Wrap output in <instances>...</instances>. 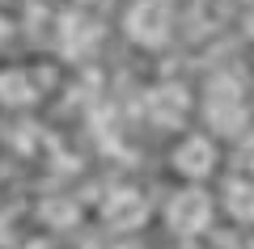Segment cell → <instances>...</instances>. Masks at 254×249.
I'll return each mask as SVG.
<instances>
[{
  "instance_id": "6da1fadb",
  "label": "cell",
  "mask_w": 254,
  "mask_h": 249,
  "mask_svg": "<svg viewBox=\"0 0 254 249\" xmlns=\"http://www.w3.org/2000/svg\"><path fill=\"white\" fill-rule=\"evenodd\" d=\"M246 98H242V85L229 76L208 80V93H203V118L216 135H246Z\"/></svg>"
},
{
  "instance_id": "7a4b0ae2",
  "label": "cell",
  "mask_w": 254,
  "mask_h": 249,
  "mask_svg": "<svg viewBox=\"0 0 254 249\" xmlns=\"http://www.w3.org/2000/svg\"><path fill=\"white\" fill-rule=\"evenodd\" d=\"M216 220V199L199 186H187L165 203V224L174 237H203Z\"/></svg>"
},
{
  "instance_id": "3957f363",
  "label": "cell",
  "mask_w": 254,
  "mask_h": 249,
  "mask_svg": "<svg viewBox=\"0 0 254 249\" xmlns=\"http://www.w3.org/2000/svg\"><path fill=\"white\" fill-rule=\"evenodd\" d=\"M123 26H127V38H131V43L161 47L165 38H170V30H174V13H170L165 0H131Z\"/></svg>"
},
{
  "instance_id": "277c9868",
  "label": "cell",
  "mask_w": 254,
  "mask_h": 249,
  "mask_svg": "<svg viewBox=\"0 0 254 249\" xmlns=\"http://www.w3.org/2000/svg\"><path fill=\"white\" fill-rule=\"evenodd\" d=\"M170 165H174L178 178L203 182V178H212V173L220 169V148H216L212 135H182L178 148L170 152Z\"/></svg>"
},
{
  "instance_id": "5b68a950",
  "label": "cell",
  "mask_w": 254,
  "mask_h": 249,
  "mask_svg": "<svg viewBox=\"0 0 254 249\" xmlns=\"http://www.w3.org/2000/svg\"><path fill=\"white\" fill-rule=\"evenodd\" d=\"M144 114L157 127H182L190 118V89L178 80H161L144 93Z\"/></svg>"
},
{
  "instance_id": "8992f818",
  "label": "cell",
  "mask_w": 254,
  "mask_h": 249,
  "mask_svg": "<svg viewBox=\"0 0 254 249\" xmlns=\"http://www.w3.org/2000/svg\"><path fill=\"white\" fill-rule=\"evenodd\" d=\"M144 220H148V203H144L140 190L119 186L102 199V224H110V228L131 232V228H144Z\"/></svg>"
},
{
  "instance_id": "52a82bcc",
  "label": "cell",
  "mask_w": 254,
  "mask_h": 249,
  "mask_svg": "<svg viewBox=\"0 0 254 249\" xmlns=\"http://www.w3.org/2000/svg\"><path fill=\"white\" fill-rule=\"evenodd\" d=\"M47 80L51 72L47 68H4L0 72V101L4 106H34L38 98L47 93Z\"/></svg>"
},
{
  "instance_id": "ba28073f",
  "label": "cell",
  "mask_w": 254,
  "mask_h": 249,
  "mask_svg": "<svg viewBox=\"0 0 254 249\" xmlns=\"http://www.w3.org/2000/svg\"><path fill=\"white\" fill-rule=\"evenodd\" d=\"M93 43H98V26L89 17H68L64 21V51L68 55H85Z\"/></svg>"
},
{
  "instance_id": "9c48e42d",
  "label": "cell",
  "mask_w": 254,
  "mask_h": 249,
  "mask_svg": "<svg viewBox=\"0 0 254 249\" xmlns=\"http://www.w3.org/2000/svg\"><path fill=\"white\" fill-rule=\"evenodd\" d=\"M225 207L233 220L242 224H254V182H229V195H225Z\"/></svg>"
},
{
  "instance_id": "30bf717a",
  "label": "cell",
  "mask_w": 254,
  "mask_h": 249,
  "mask_svg": "<svg viewBox=\"0 0 254 249\" xmlns=\"http://www.w3.org/2000/svg\"><path fill=\"white\" fill-rule=\"evenodd\" d=\"M43 215H51V224H76V203H43Z\"/></svg>"
},
{
  "instance_id": "8fae6325",
  "label": "cell",
  "mask_w": 254,
  "mask_h": 249,
  "mask_svg": "<svg viewBox=\"0 0 254 249\" xmlns=\"http://www.w3.org/2000/svg\"><path fill=\"white\" fill-rule=\"evenodd\" d=\"M237 169L254 173V135H242V144H237Z\"/></svg>"
},
{
  "instance_id": "7c38bea8",
  "label": "cell",
  "mask_w": 254,
  "mask_h": 249,
  "mask_svg": "<svg viewBox=\"0 0 254 249\" xmlns=\"http://www.w3.org/2000/svg\"><path fill=\"white\" fill-rule=\"evenodd\" d=\"M9 38H13V21L4 17V13H0V51L9 47Z\"/></svg>"
},
{
  "instance_id": "4fadbf2b",
  "label": "cell",
  "mask_w": 254,
  "mask_h": 249,
  "mask_svg": "<svg viewBox=\"0 0 254 249\" xmlns=\"http://www.w3.org/2000/svg\"><path fill=\"white\" fill-rule=\"evenodd\" d=\"M246 34L254 38V9H250V17H246Z\"/></svg>"
}]
</instances>
